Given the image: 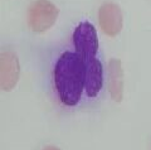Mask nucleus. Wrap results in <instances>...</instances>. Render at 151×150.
<instances>
[{
	"label": "nucleus",
	"instance_id": "obj_3",
	"mask_svg": "<svg viewBox=\"0 0 151 150\" xmlns=\"http://www.w3.org/2000/svg\"><path fill=\"white\" fill-rule=\"evenodd\" d=\"M74 50L84 59L97 57L98 53V35L92 23L87 20L81 22L76 27L72 37Z\"/></svg>",
	"mask_w": 151,
	"mask_h": 150
},
{
	"label": "nucleus",
	"instance_id": "obj_7",
	"mask_svg": "<svg viewBox=\"0 0 151 150\" xmlns=\"http://www.w3.org/2000/svg\"><path fill=\"white\" fill-rule=\"evenodd\" d=\"M107 88L112 101L121 102L124 98V69L119 58H112L107 64Z\"/></svg>",
	"mask_w": 151,
	"mask_h": 150
},
{
	"label": "nucleus",
	"instance_id": "obj_6",
	"mask_svg": "<svg viewBox=\"0 0 151 150\" xmlns=\"http://www.w3.org/2000/svg\"><path fill=\"white\" fill-rule=\"evenodd\" d=\"M84 63H86L84 92L89 98H94L100 95L103 87V66L97 57L84 59Z\"/></svg>",
	"mask_w": 151,
	"mask_h": 150
},
{
	"label": "nucleus",
	"instance_id": "obj_4",
	"mask_svg": "<svg viewBox=\"0 0 151 150\" xmlns=\"http://www.w3.org/2000/svg\"><path fill=\"white\" fill-rule=\"evenodd\" d=\"M98 25L107 37L119 35L124 28V15L121 8L113 1H106L98 9Z\"/></svg>",
	"mask_w": 151,
	"mask_h": 150
},
{
	"label": "nucleus",
	"instance_id": "obj_1",
	"mask_svg": "<svg viewBox=\"0 0 151 150\" xmlns=\"http://www.w3.org/2000/svg\"><path fill=\"white\" fill-rule=\"evenodd\" d=\"M54 87L59 101L68 107L78 105L83 95L86 63L77 52L65 50L55 61L53 68Z\"/></svg>",
	"mask_w": 151,
	"mask_h": 150
},
{
	"label": "nucleus",
	"instance_id": "obj_8",
	"mask_svg": "<svg viewBox=\"0 0 151 150\" xmlns=\"http://www.w3.org/2000/svg\"><path fill=\"white\" fill-rule=\"evenodd\" d=\"M43 150H60L58 146H53V145H48V146H45Z\"/></svg>",
	"mask_w": 151,
	"mask_h": 150
},
{
	"label": "nucleus",
	"instance_id": "obj_2",
	"mask_svg": "<svg viewBox=\"0 0 151 150\" xmlns=\"http://www.w3.org/2000/svg\"><path fill=\"white\" fill-rule=\"evenodd\" d=\"M59 10L50 0H35L27 13V23L29 29L34 33H44L55 24Z\"/></svg>",
	"mask_w": 151,
	"mask_h": 150
},
{
	"label": "nucleus",
	"instance_id": "obj_5",
	"mask_svg": "<svg viewBox=\"0 0 151 150\" xmlns=\"http://www.w3.org/2000/svg\"><path fill=\"white\" fill-rule=\"evenodd\" d=\"M20 76V64L15 53L5 50L0 57V85L1 90L9 92L17 86Z\"/></svg>",
	"mask_w": 151,
	"mask_h": 150
}]
</instances>
